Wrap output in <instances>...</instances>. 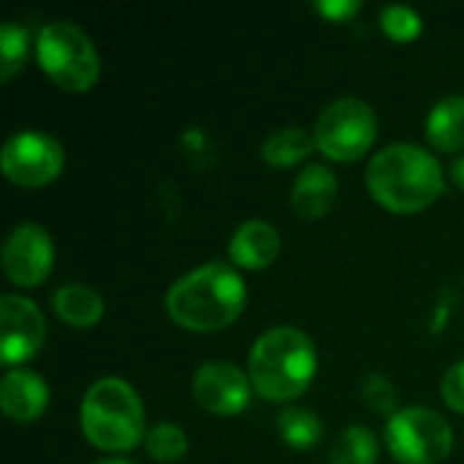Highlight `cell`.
Instances as JSON below:
<instances>
[{
    "instance_id": "obj_1",
    "label": "cell",
    "mask_w": 464,
    "mask_h": 464,
    "mask_svg": "<svg viewBox=\"0 0 464 464\" xmlns=\"http://www.w3.org/2000/svg\"><path fill=\"white\" fill-rule=\"evenodd\" d=\"M245 296L242 275L223 261H209L171 283L166 310L185 329L212 332L228 326L242 313Z\"/></svg>"
},
{
    "instance_id": "obj_2",
    "label": "cell",
    "mask_w": 464,
    "mask_h": 464,
    "mask_svg": "<svg viewBox=\"0 0 464 464\" xmlns=\"http://www.w3.org/2000/svg\"><path fill=\"white\" fill-rule=\"evenodd\" d=\"M370 193L394 212H416L443 193L438 158L411 141H397L372 155L367 166Z\"/></svg>"
},
{
    "instance_id": "obj_3",
    "label": "cell",
    "mask_w": 464,
    "mask_h": 464,
    "mask_svg": "<svg viewBox=\"0 0 464 464\" xmlns=\"http://www.w3.org/2000/svg\"><path fill=\"white\" fill-rule=\"evenodd\" d=\"M315 345L296 326H272L250 348L253 389L266 400L299 397L315 375Z\"/></svg>"
},
{
    "instance_id": "obj_4",
    "label": "cell",
    "mask_w": 464,
    "mask_h": 464,
    "mask_svg": "<svg viewBox=\"0 0 464 464\" xmlns=\"http://www.w3.org/2000/svg\"><path fill=\"white\" fill-rule=\"evenodd\" d=\"M79 421L87 440L109 451H125L147 435L141 400L122 378L95 381L82 400Z\"/></svg>"
},
{
    "instance_id": "obj_5",
    "label": "cell",
    "mask_w": 464,
    "mask_h": 464,
    "mask_svg": "<svg viewBox=\"0 0 464 464\" xmlns=\"http://www.w3.org/2000/svg\"><path fill=\"white\" fill-rule=\"evenodd\" d=\"M38 63L41 68L65 90L82 92L90 90L92 82L98 79L101 60L98 52L90 41V35L65 19L49 22L38 30L35 41Z\"/></svg>"
},
{
    "instance_id": "obj_6",
    "label": "cell",
    "mask_w": 464,
    "mask_h": 464,
    "mask_svg": "<svg viewBox=\"0 0 464 464\" xmlns=\"http://www.w3.org/2000/svg\"><path fill=\"white\" fill-rule=\"evenodd\" d=\"M386 443L402 464H438L449 457L454 432L438 411L411 405L389 419Z\"/></svg>"
},
{
    "instance_id": "obj_7",
    "label": "cell",
    "mask_w": 464,
    "mask_h": 464,
    "mask_svg": "<svg viewBox=\"0 0 464 464\" xmlns=\"http://www.w3.org/2000/svg\"><path fill=\"white\" fill-rule=\"evenodd\" d=\"M378 120L367 101L345 95L332 101L315 122L313 139L321 152L334 160H353L375 141Z\"/></svg>"
},
{
    "instance_id": "obj_8",
    "label": "cell",
    "mask_w": 464,
    "mask_h": 464,
    "mask_svg": "<svg viewBox=\"0 0 464 464\" xmlns=\"http://www.w3.org/2000/svg\"><path fill=\"white\" fill-rule=\"evenodd\" d=\"M63 147L44 130H19L14 133L0 155L3 174L24 188L44 185L54 179L63 169Z\"/></svg>"
},
{
    "instance_id": "obj_9",
    "label": "cell",
    "mask_w": 464,
    "mask_h": 464,
    "mask_svg": "<svg viewBox=\"0 0 464 464\" xmlns=\"http://www.w3.org/2000/svg\"><path fill=\"white\" fill-rule=\"evenodd\" d=\"M54 247L49 231L38 223H19L3 245V272L11 283L33 288L52 272Z\"/></svg>"
},
{
    "instance_id": "obj_10",
    "label": "cell",
    "mask_w": 464,
    "mask_h": 464,
    "mask_svg": "<svg viewBox=\"0 0 464 464\" xmlns=\"http://www.w3.org/2000/svg\"><path fill=\"white\" fill-rule=\"evenodd\" d=\"M46 337L44 313L38 304L19 294L0 296V353L5 364L30 359Z\"/></svg>"
},
{
    "instance_id": "obj_11",
    "label": "cell",
    "mask_w": 464,
    "mask_h": 464,
    "mask_svg": "<svg viewBox=\"0 0 464 464\" xmlns=\"http://www.w3.org/2000/svg\"><path fill=\"white\" fill-rule=\"evenodd\" d=\"M253 381L231 362H204L193 375L196 402L218 416H231L247 408Z\"/></svg>"
},
{
    "instance_id": "obj_12",
    "label": "cell",
    "mask_w": 464,
    "mask_h": 464,
    "mask_svg": "<svg viewBox=\"0 0 464 464\" xmlns=\"http://www.w3.org/2000/svg\"><path fill=\"white\" fill-rule=\"evenodd\" d=\"M49 402L46 381L33 370H8L0 381L3 413L14 421H33L44 413Z\"/></svg>"
},
{
    "instance_id": "obj_13",
    "label": "cell",
    "mask_w": 464,
    "mask_h": 464,
    "mask_svg": "<svg viewBox=\"0 0 464 464\" xmlns=\"http://www.w3.org/2000/svg\"><path fill=\"white\" fill-rule=\"evenodd\" d=\"M231 258L239 266L247 269H261L269 266L277 253H280V234L272 223L266 220H245L234 234H231V245H228Z\"/></svg>"
},
{
    "instance_id": "obj_14",
    "label": "cell",
    "mask_w": 464,
    "mask_h": 464,
    "mask_svg": "<svg viewBox=\"0 0 464 464\" xmlns=\"http://www.w3.org/2000/svg\"><path fill=\"white\" fill-rule=\"evenodd\" d=\"M337 198V177L324 163H310L299 171L291 188V204L302 218H321Z\"/></svg>"
},
{
    "instance_id": "obj_15",
    "label": "cell",
    "mask_w": 464,
    "mask_h": 464,
    "mask_svg": "<svg viewBox=\"0 0 464 464\" xmlns=\"http://www.w3.org/2000/svg\"><path fill=\"white\" fill-rule=\"evenodd\" d=\"M52 304H54L57 315L76 329L92 326L103 315V299L98 296V291H92L90 285H82V283H63L54 291Z\"/></svg>"
},
{
    "instance_id": "obj_16",
    "label": "cell",
    "mask_w": 464,
    "mask_h": 464,
    "mask_svg": "<svg viewBox=\"0 0 464 464\" xmlns=\"http://www.w3.org/2000/svg\"><path fill=\"white\" fill-rule=\"evenodd\" d=\"M427 139L446 152L464 147V95H449L432 106L427 117Z\"/></svg>"
},
{
    "instance_id": "obj_17",
    "label": "cell",
    "mask_w": 464,
    "mask_h": 464,
    "mask_svg": "<svg viewBox=\"0 0 464 464\" xmlns=\"http://www.w3.org/2000/svg\"><path fill=\"white\" fill-rule=\"evenodd\" d=\"M313 147H315V139L307 130L288 125V128L272 130L261 141V158L272 166H291V163H299L302 158H307Z\"/></svg>"
},
{
    "instance_id": "obj_18",
    "label": "cell",
    "mask_w": 464,
    "mask_h": 464,
    "mask_svg": "<svg viewBox=\"0 0 464 464\" xmlns=\"http://www.w3.org/2000/svg\"><path fill=\"white\" fill-rule=\"evenodd\" d=\"M378 438L372 430L356 424L337 435L329 451V464H375L378 462Z\"/></svg>"
},
{
    "instance_id": "obj_19",
    "label": "cell",
    "mask_w": 464,
    "mask_h": 464,
    "mask_svg": "<svg viewBox=\"0 0 464 464\" xmlns=\"http://www.w3.org/2000/svg\"><path fill=\"white\" fill-rule=\"evenodd\" d=\"M277 430L294 449H313L321 440V419L310 408H285L277 416Z\"/></svg>"
},
{
    "instance_id": "obj_20",
    "label": "cell",
    "mask_w": 464,
    "mask_h": 464,
    "mask_svg": "<svg viewBox=\"0 0 464 464\" xmlns=\"http://www.w3.org/2000/svg\"><path fill=\"white\" fill-rule=\"evenodd\" d=\"M144 443H147V454L158 462H177L188 451L185 430L171 421H158L152 430H147Z\"/></svg>"
},
{
    "instance_id": "obj_21",
    "label": "cell",
    "mask_w": 464,
    "mask_h": 464,
    "mask_svg": "<svg viewBox=\"0 0 464 464\" xmlns=\"http://www.w3.org/2000/svg\"><path fill=\"white\" fill-rule=\"evenodd\" d=\"M27 44H30V35L19 22H3L0 27V76L3 79H11L19 71L27 54Z\"/></svg>"
},
{
    "instance_id": "obj_22",
    "label": "cell",
    "mask_w": 464,
    "mask_h": 464,
    "mask_svg": "<svg viewBox=\"0 0 464 464\" xmlns=\"http://www.w3.org/2000/svg\"><path fill=\"white\" fill-rule=\"evenodd\" d=\"M381 24L383 30L397 38V41H408L413 35H419L421 30V16L416 8L411 5H402V3H392V5H383L381 11Z\"/></svg>"
},
{
    "instance_id": "obj_23",
    "label": "cell",
    "mask_w": 464,
    "mask_h": 464,
    "mask_svg": "<svg viewBox=\"0 0 464 464\" xmlns=\"http://www.w3.org/2000/svg\"><path fill=\"white\" fill-rule=\"evenodd\" d=\"M364 400L375 408V411H381V413H397L394 411V402H397V394H394V386L383 378V375H378V372H372L367 381H364Z\"/></svg>"
},
{
    "instance_id": "obj_24",
    "label": "cell",
    "mask_w": 464,
    "mask_h": 464,
    "mask_svg": "<svg viewBox=\"0 0 464 464\" xmlns=\"http://www.w3.org/2000/svg\"><path fill=\"white\" fill-rule=\"evenodd\" d=\"M443 397H446L449 408H454L457 413H464V362H457L446 370Z\"/></svg>"
},
{
    "instance_id": "obj_25",
    "label": "cell",
    "mask_w": 464,
    "mask_h": 464,
    "mask_svg": "<svg viewBox=\"0 0 464 464\" xmlns=\"http://www.w3.org/2000/svg\"><path fill=\"white\" fill-rule=\"evenodd\" d=\"M318 8L332 19H343L359 11V0H318Z\"/></svg>"
},
{
    "instance_id": "obj_26",
    "label": "cell",
    "mask_w": 464,
    "mask_h": 464,
    "mask_svg": "<svg viewBox=\"0 0 464 464\" xmlns=\"http://www.w3.org/2000/svg\"><path fill=\"white\" fill-rule=\"evenodd\" d=\"M451 177H454L457 185H462L464 188V155H459V158L451 163Z\"/></svg>"
},
{
    "instance_id": "obj_27",
    "label": "cell",
    "mask_w": 464,
    "mask_h": 464,
    "mask_svg": "<svg viewBox=\"0 0 464 464\" xmlns=\"http://www.w3.org/2000/svg\"><path fill=\"white\" fill-rule=\"evenodd\" d=\"M95 464H136V462H130V459H101V462H95Z\"/></svg>"
}]
</instances>
